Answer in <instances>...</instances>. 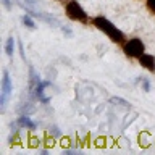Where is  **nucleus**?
<instances>
[{
	"label": "nucleus",
	"instance_id": "f257e3e1",
	"mask_svg": "<svg viewBox=\"0 0 155 155\" xmlns=\"http://www.w3.org/2000/svg\"><path fill=\"white\" fill-rule=\"evenodd\" d=\"M91 23H92V26H95V29H99L100 32H104L111 42H115V44H123V42L126 41L124 32L121 31V29L116 28L108 18H105V16H94V18L91 19Z\"/></svg>",
	"mask_w": 155,
	"mask_h": 155
},
{
	"label": "nucleus",
	"instance_id": "f03ea898",
	"mask_svg": "<svg viewBox=\"0 0 155 155\" xmlns=\"http://www.w3.org/2000/svg\"><path fill=\"white\" fill-rule=\"evenodd\" d=\"M65 13L71 21H78V23H82V24L91 23L89 15L86 13V10L81 7V3L78 2V0H68L66 5H65Z\"/></svg>",
	"mask_w": 155,
	"mask_h": 155
},
{
	"label": "nucleus",
	"instance_id": "7ed1b4c3",
	"mask_svg": "<svg viewBox=\"0 0 155 155\" xmlns=\"http://www.w3.org/2000/svg\"><path fill=\"white\" fill-rule=\"evenodd\" d=\"M121 45H123V52L128 58H139L140 55L145 53V45H144L142 39H139V37L128 39Z\"/></svg>",
	"mask_w": 155,
	"mask_h": 155
},
{
	"label": "nucleus",
	"instance_id": "20e7f679",
	"mask_svg": "<svg viewBox=\"0 0 155 155\" xmlns=\"http://www.w3.org/2000/svg\"><path fill=\"white\" fill-rule=\"evenodd\" d=\"M12 92H13L12 78H10L8 70H3V73H2V86H0V108H2V111L5 110V107H7L10 97H12Z\"/></svg>",
	"mask_w": 155,
	"mask_h": 155
},
{
	"label": "nucleus",
	"instance_id": "39448f33",
	"mask_svg": "<svg viewBox=\"0 0 155 155\" xmlns=\"http://www.w3.org/2000/svg\"><path fill=\"white\" fill-rule=\"evenodd\" d=\"M48 86H52V82H50V81H44V79H42V81L39 82V84L32 89V91H34V94H36V97H37V100L41 102L42 105H47L48 102H50V97H47L45 94H44V92H45V87H48Z\"/></svg>",
	"mask_w": 155,
	"mask_h": 155
},
{
	"label": "nucleus",
	"instance_id": "423d86ee",
	"mask_svg": "<svg viewBox=\"0 0 155 155\" xmlns=\"http://www.w3.org/2000/svg\"><path fill=\"white\" fill-rule=\"evenodd\" d=\"M16 124H18V128H21V129H29V131H34V129L37 128V123H36V121H34L28 113L18 116Z\"/></svg>",
	"mask_w": 155,
	"mask_h": 155
},
{
	"label": "nucleus",
	"instance_id": "0eeeda50",
	"mask_svg": "<svg viewBox=\"0 0 155 155\" xmlns=\"http://www.w3.org/2000/svg\"><path fill=\"white\" fill-rule=\"evenodd\" d=\"M139 65L144 68V70H147L150 73H155V57L150 55V53H144V55H140L139 58Z\"/></svg>",
	"mask_w": 155,
	"mask_h": 155
},
{
	"label": "nucleus",
	"instance_id": "6e6552de",
	"mask_svg": "<svg viewBox=\"0 0 155 155\" xmlns=\"http://www.w3.org/2000/svg\"><path fill=\"white\" fill-rule=\"evenodd\" d=\"M41 81H42V78L39 76V73L34 70V66L29 65V87H31V89H34V87H36Z\"/></svg>",
	"mask_w": 155,
	"mask_h": 155
},
{
	"label": "nucleus",
	"instance_id": "1a4fd4ad",
	"mask_svg": "<svg viewBox=\"0 0 155 155\" xmlns=\"http://www.w3.org/2000/svg\"><path fill=\"white\" fill-rule=\"evenodd\" d=\"M15 45H16V42H15V37L10 36L7 39V42H5V53H7V57L12 58L13 53H15Z\"/></svg>",
	"mask_w": 155,
	"mask_h": 155
},
{
	"label": "nucleus",
	"instance_id": "9d476101",
	"mask_svg": "<svg viewBox=\"0 0 155 155\" xmlns=\"http://www.w3.org/2000/svg\"><path fill=\"white\" fill-rule=\"evenodd\" d=\"M21 21H23V24H24V28L31 29V31H34V29L37 28V26H36V21H34V19H32V15H29V13L23 15Z\"/></svg>",
	"mask_w": 155,
	"mask_h": 155
},
{
	"label": "nucleus",
	"instance_id": "9b49d317",
	"mask_svg": "<svg viewBox=\"0 0 155 155\" xmlns=\"http://www.w3.org/2000/svg\"><path fill=\"white\" fill-rule=\"evenodd\" d=\"M110 104L124 107V108H131V104H129V102L124 100V99H121V97H110Z\"/></svg>",
	"mask_w": 155,
	"mask_h": 155
},
{
	"label": "nucleus",
	"instance_id": "f8f14e48",
	"mask_svg": "<svg viewBox=\"0 0 155 155\" xmlns=\"http://www.w3.org/2000/svg\"><path fill=\"white\" fill-rule=\"evenodd\" d=\"M48 134H50V136H52L53 139H60L61 136H63V133H61V129L58 128L57 124H52L50 128H48Z\"/></svg>",
	"mask_w": 155,
	"mask_h": 155
},
{
	"label": "nucleus",
	"instance_id": "ddd939ff",
	"mask_svg": "<svg viewBox=\"0 0 155 155\" xmlns=\"http://www.w3.org/2000/svg\"><path fill=\"white\" fill-rule=\"evenodd\" d=\"M139 79H140V87H142L144 92H150V91H152V82H150L149 78L142 76V78H139Z\"/></svg>",
	"mask_w": 155,
	"mask_h": 155
},
{
	"label": "nucleus",
	"instance_id": "4468645a",
	"mask_svg": "<svg viewBox=\"0 0 155 155\" xmlns=\"http://www.w3.org/2000/svg\"><path fill=\"white\" fill-rule=\"evenodd\" d=\"M145 5H147L149 12H152L155 15V0H145Z\"/></svg>",
	"mask_w": 155,
	"mask_h": 155
},
{
	"label": "nucleus",
	"instance_id": "2eb2a0df",
	"mask_svg": "<svg viewBox=\"0 0 155 155\" xmlns=\"http://www.w3.org/2000/svg\"><path fill=\"white\" fill-rule=\"evenodd\" d=\"M2 5L5 7V10H8V12H12V10H13V2H12V0H2Z\"/></svg>",
	"mask_w": 155,
	"mask_h": 155
},
{
	"label": "nucleus",
	"instance_id": "dca6fc26",
	"mask_svg": "<svg viewBox=\"0 0 155 155\" xmlns=\"http://www.w3.org/2000/svg\"><path fill=\"white\" fill-rule=\"evenodd\" d=\"M60 29H61V32L65 34V36H68V37H71L73 36V31L68 26H60Z\"/></svg>",
	"mask_w": 155,
	"mask_h": 155
},
{
	"label": "nucleus",
	"instance_id": "f3484780",
	"mask_svg": "<svg viewBox=\"0 0 155 155\" xmlns=\"http://www.w3.org/2000/svg\"><path fill=\"white\" fill-rule=\"evenodd\" d=\"M18 48H19V55H21V58L26 61V55H24V48H23V44L21 42H18Z\"/></svg>",
	"mask_w": 155,
	"mask_h": 155
},
{
	"label": "nucleus",
	"instance_id": "a211bd4d",
	"mask_svg": "<svg viewBox=\"0 0 155 155\" xmlns=\"http://www.w3.org/2000/svg\"><path fill=\"white\" fill-rule=\"evenodd\" d=\"M24 2H26V5H28V7H31V8H34V7H36V0H24Z\"/></svg>",
	"mask_w": 155,
	"mask_h": 155
},
{
	"label": "nucleus",
	"instance_id": "6ab92c4d",
	"mask_svg": "<svg viewBox=\"0 0 155 155\" xmlns=\"http://www.w3.org/2000/svg\"><path fill=\"white\" fill-rule=\"evenodd\" d=\"M55 2H63V0H55Z\"/></svg>",
	"mask_w": 155,
	"mask_h": 155
}]
</instances>
